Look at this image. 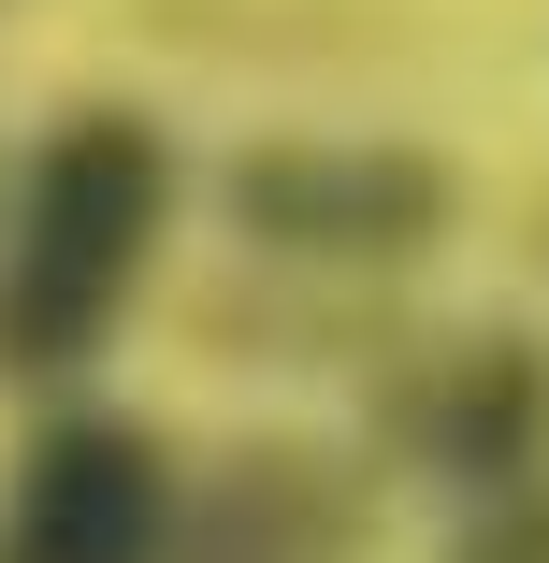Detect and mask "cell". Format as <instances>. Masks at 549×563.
I'll return each mask as SVG.
<instances>
[{
    "instance_id": "1",
    "label": "cell",
    "mask_w": 549,
    "mask_h": 563,
    "mask_svg": "<svg viewBox=\"0 0 549 563\" xmlns=\"http://www.w3.org/2000/svg\"><path fill=\"white\" fill-rule=\"evenodd\" d=\"M174 232V145L160 117H58L0 217V376H87L145 303V261Z\"/></svg>"
},
{
    "instance_id": "5",
    "label": "cell",
    "mask_w": 549,
    "mask_h": 563,
    "mask_svg": "<svg viewBox=\"0 0 549 563\" xmlns=\"http://www.w3.org/2000/svg\"><path fill=\"white\" fill-rule=\"evenodd\" d=\"M348 549H362V506L318 448H261L202 520H174V563H348Z\"/></svg>"
},
{
    "instance_id": "4",
    "label": "cell",
    "mask_w": 549,
    "mask_h": 563,
    "mask_svg": "<svg viewBox=\"0 0 549 563\" xmlns=\"http://www.w3.org/2000/svg\"><path fill=\"white\" fill-rule=\"evenodd\" d=\"M419 463L449 477V492H477V506H506V492L549 477V362L520 347V332H492V347H463L449 376H433Z\"/></svg>"
},
{
    "instance_id": "2",
    "label": "cell",
    "mask_w": 549,
    "mask_h": 563,
    "mask_svg": "<svg viewBox=\"0 0 549 563\" xmlns=\"http://www.w3.org/2000/svg\"><path fill=\"white\" fill-rule=\"evenodd\" d=\"M174 448L145 419H44L15 492H0V563H174Z\"/></svg>"
},
{
    "instance_id": "3",
    "label": "cell",
    "mask_w": 549,
    "mask_h": 563,
    "mask_svg": "<svg viewBox=\"0 0 549 563\" xmlns=\"http://www.w3.org/2000/svg\"><path fill=\"white\" fill-rule=\"evenodd\" d=\"M232 217L275 246V261H419L449 232V174L419 145H261L232 174Z\"/></svg>"
},
{
    "instance_id": "6",
    "label": "cell",
    "mask_w": 549,
    "mask_h": 563,
    "mask_svg": "<svg viewBox=\"0 0 549 563\" xmlns=\"http://www.w3.org/2000/svg\"><path fill=\"white\" fill-rule=\"evenodd\" d=\"M463 563H549V492H506V506H492V534H477Z\"/></svg>"
}]
</instances>
